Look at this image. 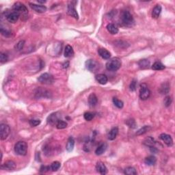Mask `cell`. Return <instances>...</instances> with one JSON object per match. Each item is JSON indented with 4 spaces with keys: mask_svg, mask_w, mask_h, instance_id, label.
<instances>
[{
    "mask_svg": "<svg viewBox=\"0 0 175 175\" xmlns=\"http://www.w3.org/2000/svg\"><path fill=\"white\" fill-rule=\"evenodd\" d=\"M120 20L124 26L132 27L134 25V19L128 10H124L120 14Z\"/></svg>",
    "mask_w": 175,
    "mask_h": 175,
    "instance_id": "6da1fadb",
    "label": "cell"
},
{
    "mask_svg": "<svg viewBox=\"0 0 175 175\" xmlns=\"http://www.w3.org/2000/svg\"><path fill=\"white\" fill-rule=\"evenodd\" d=\"M121 59L118 57H114L106 63V68L109 71H116L121 67Z\"/></svg>",
    "mask_w": 175,
    "mask_h": 175,
    "instance_id": "7a4b0ae2",
    "label": "cell"
},
{
    "mask_svg": "<svg viewBox=\"0 0 175 175\" xmlns=\"http://www.w3.org/2000/svg\"><path fill=\"white\" fill-rule=\"evenodd\" d=\"M27 151H28V144L26 142L19 141L14 145V152L19 155H26Z\"/></svg>",
    "mask_w": 175,
    "mask_h": 175,
    "instance_id": "3957f363",
    "label": "cell"
},
{
    "mask_svg": "<svg viewBox=\"0 0 175 175\" xmlns=\"http://www.w3.org/2000/svg\"><path fill=\"white\" fill-rule=\"evenodd\" d=\"M139 96H140V99L144 101L147 100L151 96V91H150L149 87L146 84H142L140 85Z\"/></svg>",
    "mask_w": 175,
    "mask_h": 175,
    "instance_id": "277c9868",
    "label": "cell"
},
{
    "mask_svg": "<svg viewBox=\"0 0 175 175\" xmlns=\"http://www.w3.org/2000/svg\"><path fill=\"white\" fill-rule=\"evenodd\" d=\"M38 81L43 84L49 85L53 84V77L49 73H43L39 77Z\"/></svg>",
    "mask_w": 175,
    "mask_h": 175,
    "instance_id": "5b68a950",
    "label": "cell"
},
{
    "mask_svg": "<svg viewBox=\"0 0 175 175\" xmlns=\"http://www.w3.org/2000/svg\"><path fill=\"white\" fill-rule=\"evenodd\" d=\"M10 132V127L8 124L1 123L0 124V133H1V140H4L8 138Z\"/></svg>",
    "mask_w": 175,
    "mask_h": 175,
    "instance_id": "8992f818",
    "label": "cell"
},
{
    "mask_svg": "<svg viewBox=\"0 0 175 175\" xmlns=\"http://www.w3.org/2000/svg\"><path fill=\"white\" fill-rule=\"evenodd\" d=\"M86 67L88 71L91 72H96L99 70V63L94 59H88L86 62Z\"/></svg>",
    "mask_w": 175,
    "mask_h": 175,
    "instance_id": "52a82bcc",
    "label": "cell"
},
{
    "mask_svg": "<svg viewBox=\"0 0 175 175\" xmlns=\"http://www.w3.org/2000/svg\"><path fill=\"white\" fill-rule=\"evenodd\" d=\"M75 3H76V1H71L69 4L68 6V10L67 12L68 15H70L71 17L75 18V19H79V15L78 13H77L76 9H75Z\"/></svg>",
    "mask_w": 175,
    "mask_h": 175,
    "instance_id": "ba28073f",
    "label": "cell"
},
{
    "mask_svg": "<svg viewBox=\"0 0 175 175\" xmlns=\"http://www.w3.org/2000/svg\"><path fill=\"white\" fill-rule=\"evenodd\" d=\"M60 120V115L58 112L53 113L48 116L47 123L51 126H55L56 125L57 122Z\"/></svg>",
    "mask_w": 175,
    "mask_h": 175,
    "instance_id": "9c48e42d",
    "label": "cell"
},
{
    "mask_svg": "<svg viewBox=\"0 0 175 175\" xmlns=\"http://www.w3.org/2000/svg\"><path fill=\"white\" fill-rule=\"evenodd\" d=\"M12 9H13L14 11L19 12V13H28V10L27 8V7L25 6L24 4L21 2H16L14 3V5L12 6Z\"/></svg>",
    "mask_w": 175,
    "mask_h": 175,
    "instance_id": "30bf717a",
    "label": "cell"
},
{
    "mask_svg": "<svg viewBox=\"0 0 175 175\" xmlns=\"http://www.w3.org/2000/svg\"><path fill=\"white\" fill-rule=\"evenodd\" d=\"M159 138L161 140H163L168 147H171L173 145V140L170 135L166 134V133H161L159 136Z\"/></svg>",
    "mask_w": 175,
    "mask_h": 175,
    "instance_id": "8fae6325",
    "label": "cell"
},
{
    "mask_svg": "<svg viewBox=\"0 0 175 175\" xmlns=\"http://www.w3.org/2000/svg\"><path fill=\"white\" fill-rule=\"evenodd\" d=\"M20 14L19 12L13 11L10 13H9L8 15L6 16V19L8 20V22L11 23H15L19 19Z\"/></svg>",
    "mask_w": 175,
    "mask_h": 175,
    "instance_id": "7c38bea8",
    "label": "cell"
},
{
    "mask_svg": "<svg viewBox=\"0 0 175 175\" xmlns=\"http://www.w3.org/2000/svg\"><path fill=\"white\" fill-rule=\"evenodd\" d=\"M29 5H30V7L32 10H34L35 12H39V13H43V12L47 11V7L45 6L35 4V3H29Z\"/></svg>",
    "mask_w": 175,
    "mask_h": 175,
    "instance_id": "4fadbf2b",
    "label": "cell"
},
{
    "mask_svg": "<svg viewBox=\"0 0 175 175\" xmlns=\"http://www.w3.org/2000/svg\"><path fill=\"white\" fill-rule=\"evenodd\" d=\"M96 170H97V172L102 175L106 174L107 172V168H106L105 165L101 161L97 162L96 165Z\"/></svg>",
    "mask_w": 175,
    "mask_h": 175,
    "instance_id": "5bb4252c",
    "label": "cell"
},
{
    "mask_svg": "<svg viewBox=\"0 0 175 175\" xmlns=\"http://www.w3.org/2000/svg\"><path fill=\"white\" fill-rule=\"evenodd\" d=\"M98 53L103 59H108L110 58L111 53L109 51H107L106 49L104 48H99L98 49Z\"/></svg>",
    "mask_w": 175,
    "mask_h": 175,
    "instance_id": "9a60e30c",
    "label": "cell"
},
{
    "mask_svg": "<svg viewBox=\"0 0 175 175\" xmlns=\"http://www.w3.org/2000/svg\"><path fill=\"white\" fill-rule=\"evenodd\" d=\"M16 168V164L13 161H7L1 165V169L6 170H12Z\"/></svg>",
    "mask_w": 175,
    "mask_h": 175,
    "instance_id": "2e32d148",
    "label": "cell"
},
{
    "mask_svg": "<svg viewBox=\"0 0 175 175\" xmlns=\"http://www.w3.org/2000/svg\"><path fill=\"white\" fill-rule=\"evenodd\" d=\"M107 148V145L105 142H102L99 145V147L97 148L96 151H95V154L97 155H101L106 151Z\"/></svg>",
    "mask_w": 175,
    "mask_h": 175,
    "instance_id": "e0dca14e",
    "label": "cell"
},
{
    "mask_svg": "<svg viewBox=\"0 0 175 175\" xmlns=\"http://www.w3.org/2000/svg\"><path fill=\"white\" fill-rule=\"evenodd\" d=\"M95 79L100 84L105 85L108 82V78L104 74H98L95 76Z\"/></svg>",
    "mask_w": 175,
    "mask_h": 175,
    "instance_id": "ac0fdd59",
    "label": "cell"
},
{
    "mask_svg": "<svg viewBox=\"0 0 175 175\" xmlns=\"http://www.w3.org/2000/svg\"><path fill=\"white\" fill-rule=\"evenodd\" d=\"M98 103V99L95 93H92L88 97V103L91 107H95Z\"/></svg>",
    "mask_w": 175,
    "mask_h": 175,
    "instance_id": "d6986e66",
    "label": "cell"
},
{
    "mask_svg": "<svg viewBox=\"0 0 175 175\" xmlns=\"http://www.w3.org/2000/svg\"><path fill=\"white\" fill-rule=\"evenodd\" d=\"M118 128L116 127H113L112 129L109 131V132L108 133V135H107L108 140H115L116 138L117 135H118Z\"/></svg>",
    "mask_w": 175,
    "mask_h": 175,
    "instance_id": "ffe728a7",
    "label": "cell"
},
{
    "mask_svg": "<svg viewBox=\"0 0 175 175\" xmlns=\"http://www.w3.org/2000/svg\"><path fill=\"white\" fill-rule=\"evenodd\" d=\"M161 6L160 5H156L154 7V8L153 9L152 11V17L153 19H157V18L159 17L160 14L161 12Z\"/></svg>",
    "mask_w": 175,
    "mask_h": 175,
    "instance_id": "44dd1931",
    "label": "cell"
},
{
    "mask_svg": "<svg viewBox=\"0 0 175 175\" xmlns=\"http://www.w3.org/2000/svg\"><path fill=\"white\" fill-rule=\"evenodd\" d=\"M75 147V140L73 137H69L68 139L67 143H66V149L68 152H71Z\"/></svg>",
    "mask_w": 175,
    "mask_h": 175,
    "instance_id": "7402d4cb",
    "label": "cell"
},
{
    "mask_svg": "<svg viewBox=\"0 0 175 175\" xmlns=\"http://www.w3.org/2000/svg\"><path fill=\"white\" fill-rule=\"evenodd\" d=\"M170 86L168 82H164L161 84V87H160L159 91L162 95H166L170 92Z\"/></svg>",
    "mask_w": 175,
    "mask_h": 175,
    "instance_id": "603a6c76",
    "label": "cell"
},
{
    "mask_svg": "<svg viewBox=\"0 0 175 175\" xmlns=\"http://www.w3.org/2000/svg\"><path fill=\"white\" fill-rule=\"evenodd\" d=\"M107 31L109 32L111 34L115 35V34L118 33V28H117V26L114 23H109L107 26Z\"/></svg>",
    "mask_w": 175,
    "mask_h": 175,
    "instance_id": "cb8c5ba5",
    "label": "cell"
},
{
    "mask_svg": "<svg viewBox=\"0 0 175 175\" xmlns=\"http://www.w3.org/2000/svg\"><path fill=\"white\" fill-rule=\"evenodd\" d=\"M138 65L141 69H147L150 66V61L147 59H140L138 62Z\"/></svg>",
    "mask_w": 175,
    "mask_h": 175,
    "instance_id": "d4e9b609",
    "label": "cell"
},
{
    "mask_svg": "<svg viewBox=\"0 0 175 175\" xmlns=\"http://www.w3.org/2000/svg\"><path fill=\"white\" fill-rule=\"evenodd\" d=\"M157 159L155 156L150 155L147 157L145 158L144 159V163L147 164V166H153L156 164Z\"/></svg>",
    "mask_w": 175,
    "mask_h": 175,
    "instance_id": "484cf974",
    "label": "cell"
},
{
    "mask_svg": "<svg viewBox=\"0 0 175 175\" xmlns=\"http://www.w3.org/2000/svg\"><path fill=\"white\" fill-rule=\"evenodd\" d=\"M74 51L71 45H66L64 49V57H71L73 56Z\"/></svg>",
    "mask_w": 175,
    "mask_h": 175,
    "instance_id": "4316f807",
    "label": "cell"
},
{
    "mask_svg": "<svg viewBox=\"0 0 175 175\" xmlns=\"http://www.w3.org/2000/svg\"><path fill=\"white\" fill-rule=\"evenodd\" d=\"M143 144L144 145L147 146V147H155V145L156 144V142L152 137H148L147 138H146L145 140H144Z\"/></svg>",
    "mask_w": 175,
    "mask_h": 175,
    "instance_id": "83f0119b",
    "label": "cell"
},
{
    "mask_svg": "<svg viewBox=\"0 0 175 175\" xmlns=\"http://www.w3.org/2000/svg\"><path fill=\"white\" fill-rule=\"evenodd\" d=\"M165 66L160 62H155L152 66V69L155 71H161V70L165 69Z\"/></svg>",
    "mask_w": 175,
    "mask_h": 175,
    "instance_id": "f1b7e54d",
    "label": "cell"
},
{
    "mask_svg": "<svg viewBox=\"0 0 175 175\" xmlns=\"http://www.w3.org/2000/svg\"><path fill=\"white\" fill-rule=\"evenodd\" d=\"M124 173L126 175H136L137 171L133 167H127L124 170Z\"/></svg>",
    "mask_w": 175,
    "mask_h": 175,
    "instance_id": "f546056e",
    "label": "cell"
},
{
    "mask_svg": "<svg viewBox=\"0 0 175 175\" xmlns=\"http://www.w3.org/2000/svg\"><path fill=\"white\" fill-rule=\"evenodd\" d=\"M151 128L150 126H144L143 127H142L141 129H139L138 131L136 132V135L137 136H141V135H143L144 133H146L147 132V131H149L150 129H151Z\"/></svg>",
    "mask_w": 175,
    "mask_h": 175,
    "instance_id": "4dcf8cb0",
    "label": "cell"
},
{
    "mask_svg": "<svg viewBox=\"0 0 175 175\" xmlns=\"http://www.w3.org/2000/svg\"><path fill=\"white\" fill-rule=\"evenodd\" d=\"M125 123L128 127L129 128H131V129H135L137 126L136 120H135L133 118L127 119V120L125 121Z\"/></svg>",
    "mask_w": 175,
    "mask_h": 175,
    "instance_id": "1f68e13d",
    "label": "cell"
},
{
    "mask_svg": "<svg viewBox=\"0 0 175 175\" xmlns=\"http://www.w3.org/2000/svg\"><path fill=\"white\" fill-rule=\"evenodd\" d=\"M113 103L114 104V105L118 108H119V109H122L124 106L123 102H122V101L119 100V99L116 98V97H114L113 98Z\"/></svg>",
    "mask_w": 175,
    "mask_h": 175,
    "instance_id": "d6a6232c",
    "label": "cell"
},
{
    "mask_svg": "<svg viewBox=\"0 0 175 175\" xmlns=\"http://www.w3.org/2000/svg\"><path fill=\"white\" fill-rule=\"evenodd\" d=\"M68 124L67 122H66L65 121H64V120H59L58 122H57V123L56 124V127L57 129H65V128H66V127H67Z\"/></svg>",
    "mask_w": 175,
    "mask_h": 175,
    "instance_id": "836d02e7",
    "label": "cell"
},
{
    "mask_svg": "<svg viewBox=\"0 0 175 175\" xmlns=\"http://www.w3.org/2000/svg\"><path fill=\"white\" fill-rule=\"evenodd\" d=\"M50 168H51V170L53 172H55V171L58 170L59 168H60V163L59 161H54L51 164V165L50 166Z\"/></svg>",
    "mask_w": 175,
    "mask_h": 175,
    "instance_id": "e575fe53",
    "label": "cell"
},
{
    "mask_svg": "<svg viewBox=\"0 0 175 175\" xmlns=\"http://www.w3.org/2000/svg\"><path fill=\"white\" fill-rule=\"evenodd\" d=\"M94 116H95L94 114L92 112H89V111H88V112H86L84 115V119L86 120H87V121H91V120H93Z\"/></svg>",
    "mask_w": 175,
    "mask_h": 175,
    "instance_id": "d590c367",
    "label": "cell"
},
{
    "mask_svg": "<svg viewBox=\"0 0 175 175\" xmlns=\"http://www.w3.org/2000/svg\"><path fill=\"white\" fill-rule=\"evenodd\" d=\"M172 99L171 97L167 96L165 99H164V105H165L166 107H169V106L171 105V103H172Z\"/></svg>",
    "mask_w": 175,
    "mask_h": 175,
    "instance_id": "8d00e7d4",
    "label": "cell"
},
{
    "mask_svg": "<svg viewBox=\"0 0 175 175\" xmlns=\"http://www.w3.org/2000/svg\"><path fill=\"white\" fill-rule=\"evenodd\" d=\"M41 120H38V119H32V120H30L29 121V123H30V126H32V127H36V126L41 124Z\"/></svg>",
    "mask_w": 175,
    "mask_h": 175,
    "instance_id": "74e56055",
    "label": "cell"
},
{
    "mask_svg": "<svg viewBox=\"0 0 175 175\" xmlns=\"http://www.w3.org/2000/svg\"><path fill=\"white\" fill-rule=\"evenodd\" d=\"M137 84H138V82H137L136 79H133L129 86V89L131 91H135L137 88Z\"/></svg>",
    "mask_w": 175,
    "mask_h": 175,
    "instance_id": "f35d334b",
    "label": "cell"
},
{
    "mask_svg": "<svg viewBox=\"0 0 175 175\" xmlns=\"http://www.w3.org/2000/svg\"><path fill=\"white\" fill-rule=\"evenodd\" d=\"M24 45H25L24 41H20L19 42L15 45L16 50H17V51H21V50H22L23 47H24Z\"/></svg>",
    "mask_w": 175,
    "mask_h": 175,
    "instance_id": "ab89813d",
    "label": "cell"
},
{
    "mask_svg": "<svg viewBox=\"0 0 175 175\" xmlns=\"http://www.w3.org/2000/svg\"><path fill=\"white\" fill-rule=\"evenodd\" d=\"M8 59V56L6 53H1V54H0V61H1V63H4L7 62Z\"/></svg>",
    "mask_w": 175,
    "mask_h": 175,
    "instance_id": "60d3db41",
    "label": "cell"
},
{
    "mask_svg": "<svg viewBox=\"0 0 175 175\" xmlns=\"http://www.w3.org/2000/svg\"><path fill=\"white\" fill-rule=\"evenodd\" d=\"M0 31H1V34H2L3 36H4L8 37V36H10V35H11V32H10V31H8V30H3V28H1Z\"/></svg>",
    "mask_w": 175,
    "mask_h": 175,
    "instance_id": "b9f144b4",
    "label": "cell"
},
{
    "mask_svg": "<svg viewBox=\"0 0 175 175\" xmlns=\"http://www.w3.org/2000/svg\"><path fill=\"white\" fill-rule=\"evenodd\" d=\"M49 170H51V168H50V166H42L41 167V168H40V172H47V171Z\"/></svg>",
    "mask_w": 175,
    "mask_h": 175,
    "instance_id": "7bdbcfd3",
    "label": "cell"
},
{
    "mask_svg": "<svg viewBox=\"0 0 175 175\" xmlns=\"http://www.w3.org/2000/svg\"><path fill=\"white\" fill-rule=\"evenodd\" d=\"M68 66H69V62H65L64 64H63V68H67L68 67Z\"/></svg>",
    "mask_w": 175,
    "mask_h": 175,
    "instance_id": "ee69618b",
    "label": "cell"
},
{
    "mask_svg": "<svg viewBox=\"0 0 175 175\" xmlns=\"http://www.w3.org/2000/svg\"><path fill=\"white\" fill-rule=\"evenodd\" d=\"M37 2L39 3H43V4H44V3H46L47 1H41V0H38Z\"/></svg>",
    "mask_w": 175,
    "mask_h": 175,
    "instance_id": "f6af8a7d",
    "label": "cell"
}]
</instances>
